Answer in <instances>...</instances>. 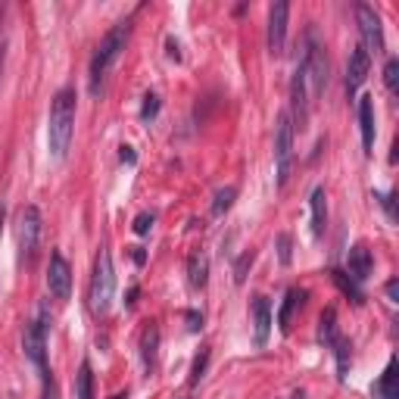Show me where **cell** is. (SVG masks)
I'll return each mask as SVG.
<instances>
[{
    "label": "cell",
    "mask_w": 399,
    "mask_h": 399,
    "mask_svg": "<svg viewBox=\"0 0 399 399\" xmlns=\"http://www.w3.org/2000/svg\"><path fill=\"white\" fill-rule=\"evenodd\" d=\"M75 135V88H60L50 100L47 116V147L53 159H66Z\"/></svg>",
    "instance_id": "cell-1"
},
{
    "label": "cell",
    "mask_w": 399,
    "mask_h": 399,
    "mask_svg": "<svg viewBox=\"0 0 399 399\" xmlns=\"http://www.w3.org/2000/svg\"><path fill=\"white\" fill-rule=\"evenodd\" d=\"M128 35H131V19H119L103 38H100L97 50H94V57H91V94H100L106 72L113 69V62L122 57L125 44H128Z\"/></svg>",
    "instance_id": "cell-2"
},
{
    "label": "cell",
    "mask_w": 399,
    "mask_h": 399,
    "mask_svg": "<svg viewBox=\"0 0 399 399\" xmlns=\"http://www.w3.org/2000/svg\"><path fill=\"white\" fill-rule=\"evenodd\" d=\"M296 75L303 78L309 97H318L327 88V75H331V66H327L325 57V44L318 41V31L309 28L306 31V41H303V57L296 62Z\"/></svg>",
    "instance_id": "cell-3"
},
{
    "label": "cell",
    "mask_w": 399,
    "mask_h": 399,
    "mask_svg": "<svg viewBox=\"0 0 399 399\" xmlns=\"http://www.w3.org/2000/svg\"><path fill=\"white\" fill-rule=\"evenodd\" d=\"M113 296H116V271H113V256L106 247H100L97 259H94V275L88 284V309L91 315L103 318L113 309Z\"/></svg>",
    "instance_id": "cell-4"
},
{
    "label": "cell",
    "mask_w": 399,
    "mask_h": 399,
    "mask_svg": "<svg viewBox=\"0 0 399 399\" xmlns=\"http://www.w3.org/2000/svg\"><path fill=\"white\" fill-rule=\"evenodd\" d=\"M22 349H26L28 362L38 369V378H41V384H44V399H53V378H50V369H47V327L41 322L26 325Z\"/></svg>",
    "instance_id": "cell-5"
},
{
    "label": "cell",
    "mask_w": 399,
    "mask_h": 399,
    "mask_svg": "<svg viewBox=\"0 0 399 399\" xmlns=\"http://www.w3.org/2000/svg\"><path fill=\"white\" fill-rule=\"evenodd\" d=\"M291 162H293V122L291 113H281L275 122V172H278V187H287L291 178Z\"/></svg>",
    "instance_id": "cell-6"
},
{
    "label": "cell",
    "mask_w": 399,
    "mask_h": 399,
    "mask_svg": "<svg viewBox=\"0 0 399 399\" xmlns=\"http://www.w3.org/2000/svg\"><path fill=\"white\" fill-rule=\"evenodd\" d=\"M19 228H16V237H19V259L31 262L38 253V244H41V209L38 206H26L19 213Z\"/></svg>",
    "instance_id": "cell-7"
},
{
    "label": "cell",
    "mask_w": 399,
    "mask_h": 399,
    "mask_svg": "<svg viewBox=\"0 0 399 399\" xmlns=\"http://www.w3.org/2000/svg\"><path fill=\"white\" fill-rule=\"evenodd\" d=\"M356 19H359V35H362V50L369 53V57L384 53V28H381V16L374 13V6L359 4Z\"/></svg>",
    "instance_id": "cell-8"
},
{
    "label": "cell",
    "mask_w": 399,
    "mask_h": 399,
    "mask_svg": "<svg viewBox=\"0 0 399 399\" xmlns=\"http://www.w3.org/2000/svg\"><path fill=\"white\" fill-rule=\"evenodd\" d=\"M47 291H50V296H57V300H69V293H72V269H69L66 256H62L60 249L50 253V265H47Z\"/></svg>",
    "instance_id": "cell-9"
},
{
    "label": "cell",
    "mask_w": 399,
    "mask_h": 399,
    "mask_svg": "<svg viewBox=\"0 0 399 399\" xmlns=\"http://www.w3.org/2000/svg\"><path fill=\"white\" fill-rule=\"evenodd\" d=\"M287 16H291V6H287V4H275L269 10V50H271V57H281V53H284Z\"/></svg>",
    "instance_id": "cell-10"
},
{
    "label": "cell",
    "mask_w": 399,
    "mask_h": 399,
    "mask_svg": "<svg viewBox=\"0 0 399 399\" xmlns=\"http://www.w3.org/2000/svg\"><path fill=\"white\" fill-rule=\"evenodd\" d=\"M371 269H374L371 249L365 247V244L349 247V253H347V278L356 281V284H365V281H369V275H371Z\"/></svg>",
    "instance_id": "cell-11"
},
{
    "label": "cell",
    "mask_w": 399,
    "mask_h": 399,
    "mask_svg": "<svg viewBox=\"0 0 399 399\" xmlns=\"http://www.w3.org/2000/svg\"><path fill=\"white\" fill-rule=\"evenodd\" d=\"M369 69H371V57L362 50V44L353 47V53H349V62H347V94L353 97V94L365 84V78H369Z\"/></svg>",
    "instance_id": "cell-12"
},
{
    "label": "cell",
    "mask_w": 399,
    "mask_h": 399,
    "mask_svg": "<svg viewBox=\"0 0 399 399\" xmlns=\"http://www.w3.org/2000/svg\"><path fill=\"white\" fill-rule=\"evenodd\" d=\"M271 334V306L265 296H253V340L256 347H265Z\"/></svg>",
    "instance_id": "cell-13"
},
{
    "label": "cell",
    "mask_w": 399,
    "mask_h": 399,
    "mask_svg": "<svg viewBox=\"0 0 399 399\" xmlns=\"http://www.w3.org/2000/svg\"><path fill=\"white\" fill-rule=\"evenodd\" d=\"M359 128H362L365 153H371L374 150V97H369V94L359 97Z\"/></svg>",
    "instance_id": "cell-14"
},
{
    "label": "cell",
    "mask_w": 399,
    "mask_h": 399,
    "mask_svg": "<svg viewBox=\"0 0 399 399\" xmlns=\"http://www.w3.org/2000/svg\"><path fill=\"white\" fill-rule=\"evenodd\" d=\"M309 209H312V234L322 237L325 234V225H327V197H325V187L318 184L309 197Z\"/></svg>",
    "instance_id": "cell-15"
},
{
    "label": "cell",
    "mask_w": 399,
    "mask_h": 399,
    "mask_svg": "<svg viewBox=\"0 0 399 399\" xmlns=\"http://www.w3.org/2000/svg\"><path fill=\"white\" fill-rule=\"evenodd\" d=\"M209 281V259L206 253H191L187 256V284L193 287V291H203Z\"/></svg>",
    "instance_id": "cell-16"
},
{
    "label": "cell",
    "mask_w": 399,
    "mask_h": 399,
    "mask_svg": "<svg viewBox=\"0 0 399 399\" xmlns=\"http://www.w3.org/2000/svg\"><path fill=\"white\" fill-rule=\"evenodd\" d=\"M156 349H159V327H156V322H150L140 334V362L147 371L156 365Z\"/></svg>",
    "instance_id": "cell-17"
},
{
    "label": "cell",
    "mask_w": 399,
    "mask_h": 399,
    "mask_svg": "<svg viewBox=\"0 0 399 399\" xmlns=\"http://www.w3.org/2000/svg\"><path fill=\"white\" fill-rule=\"evenodd\" d=\"M303 300H306V291H296V287H291V291L284 293V303H281V309H278V327L281 331L291 327V318H293V312L303 306Z\"/></svg>",
    "instance_id": "cell-18"
},
{
    "label": "cell",
    "mask_w": 399,
    "mask_h": 399,
    "mask_svg": "<svg viewBox=\"0 0 399 399\" xmlns=\"http://www.w3.org/2000/svg\"><path fill=\"white\" fill-rule=\"evenodd\" d=\"M374 396H378V399H399V393H396V356L387 362L381 381L374 384Z\"/></svg>",
    "instance_id": "cell-19"
},
{
    "label": "cell",
    "mask_w": 399,
    "mask_h": 399,
    "mask_svg": "<svg viewBox=\"0 0 399 399\" xmlns=\"http://www.w3.org/2000/svg\"><path fill=\"white\" fill-rule=\"evenodd\" d=\"M337 337H340V331H337V312L325 309L322 318H318V340H322L325 347H331Z\"/></svg>",
    "instance_id": "cell-20"
},
{
    "label": "cell",
    "mask_w": 399,
    "mask_h": 399,
    "mask_svg": "<svg viewBox=\"0 0 399 399\" xmlns=\"http://www.w3.org/2000/svg\"><path fill=\"white\" fill-rule=\"evenodd\" d=\"M75 396H78V399H94V371H91V362H88V359L78 365V374H75Z\"/></svg>",
    "instance_id": "cell-21"
},
{
    "label": "cell",
    "mask_w": 399,
    "mask_h": 399,
    "mask_svg": "<svg viewBox=\"0 0 399 399\" xmlns=\"http://www.w3.org/2000/svg\"><path fill=\"white\" fill-rule=\"evenodd\" d=\"M331 278H334V284H337L340 291H343V293L349 296V300L356 303V306H359V303H362V291H359V284H356V281H349V278H347V271L334 269V271H331Z\"/></svg>",
    "instance_id": "cell-22"
},
{
    "label": "cell",
    "mask_w": 399,
    "mask_h": 399,
    "mask_svg": "<svg viewBox=\"0 0 399 399\" xmlns=\"http://www.w3.org/2000/svg\"><path fill=\"white\" fill-rule=\"evenodd\" d=\"M331 349H334V359H337V371H340V381H347V371H349V343L337 337L331 343Z\"/></svg>",
    "instance_id": "cell-23"
},
{
    "label": "cell",
    "mask_w": 399,
    "mask_h": 399,
    "mask_svg": "<svg viewBox=\"0 0 399 399\" xmlns=\"http://www.w3.org/2000/svg\"><path fill=\"white\" fill-rule=\"evenodd\" d=\"M234 197H237V187H222V191L215 193V200H213V215H225L228 209L234 206Z\"/></svg>",
    "instance_id": "cell-24"
},
{
    "label": "cell",
    "mask_w": 399,
    "mask_h": 399,
    "mask_svg": "<svg viewBox=\"0 0 399 399\" xmlns=\"http://www.w3.org/2000/svg\"><path fill=\"white\" fill-rule=\"evenodd\" d=\"M384 84L390 94H396V88H399V60L396 57H390L384 62Z\"/></svg>",
    "instance_id": "cell-25"
},
{
    "label": "cell",
    "mask_w": 399,
    "mask_h": 399,
    "mask_svg": "<svg viewBox=\"0 0 399 399\" xmlns=\"http://www.w3.org/2000/svg\"><path fill=\"white\" fill-rule=\"evenodd\" d=\"M206 362H209V349L203 347V349H200V356L193 359V369H191V387H197L200 381H203V371H206Z\"/></svg>",
    "instance_id": "cell-26"
},
{
    "label": "cell",
    "mask_w": 399,
    "mask_h": 399,
    "mask_svg": "<svg viewBox=\"0 0 399 399\" xmlns=\"http://www.w3.org/2000/svg\"><path fill=\"white\" fill-rule=\"evenodd\" d=\"M156 116H159V97H156V94H147L144 106H140V122H153Z\"/></svg>",
    "instance_id": "cell-27"
},
{
    "label": "cell",
    "mask_w": 399,
    "mask_h": 399,
    "mask_svg": "<svg viewBox=\"0 0 399 399\" xmlns=\"http://www.w3.org/2000/svg\"><path fill=\"white\" fill-rule=\"evenodd\" d=\"M253 259H256V253L253 249H249V253H244L237 259V265H234V281H237V284H244V278H247V269L249 265H253Z\"/></svg>",
    "instance_id": "cell-28"
},
{
    "label": "cell",
    "mask_w": 399,
    "mask_h": 399,
    "mask_svg": "<svg viewBox=\"0 0 399 399\" xmlns=\"http://www.w3.org/2000/svg\"><path fill=\"white\" fill-rule=\"evenodd\" d=\"M131 228H135L137 237L150 234V228H153V213H137V215H135V225H131Z\"/></svg>",
    "instance_id": "cell-29"
},
{
    "label": "cell",
    "mask_w": 399,
    "mask_h": 399,
    "mask_svg": "<svg viewBox=\"0 0 399 399\" xmlns=\"http://www.w3.org/2000/svg\"><path fill=\"white\" fill-rule=\"evenodd\" d=\"M278 259L281 265H291V234H278Z\"/></svg>",
    "instance_id": "cell-30"
},
{
    "label": "cell",
    "mask_w": 399,
    "mask_h": 399,
    "mask_svg": "<svg viewBox=\"0 0 399 399\" xmlns=\"http://www.w3.org/2000/svg\"><path fill=\"white\" fill-rule=\"evenodd\" d=\"M374 200L384 206V213H387V218L390 222H396V206H393V193H374Z\"/></svg>",
    "instance_id": "cell-31"
},
{
    "label": "cell",
    "mask_w": 399,
    "mask_h": 399,
    "mask_svg": "<svg viewBox=\"0 0 399 399\" xmlns=\"http://www.w3.org/2000/svg\"><path fill=\"white\" fill-rule=\"evenodd\" d=\"M119 159H122V162H128V166H137V153L131 150L128 144H122V147H119Z\"/></svg>",
    "instance_id": "cell-32"
},
{
    "label": "cell",
    "mask_w": 399,
    "mask_h": 399,
    "mask_svg": "<svg viewBox=\"0 0 399 399\" xmlns=\"http://www.w3.org/2000/svg\"><path fill=\"white\" fill-rule=\"evenodd\" d=\"M384 293H387V300H390V303H399V281H396V278H390V281H387Z\"/></svg>",
    "instance_id": "cell-33"
},
{
    "label": "cell",
    "mask_w": 399,
    "mask_h": 399,
    "mask_svg": "<svg viewBox=\"0 0 399 399\" xmlns=\"http://www.w3.org/2000/svg\"><path fill=\"white\" fill-rule=\"evenodd\" d=\"M200 327H203V315H200V312H187V331L197 334Z\"/></svg>",
    "instance_id": "cell-34"
},
{
    "label": "cell",
    "mask_w": 399,
    "mask_h": 399,
    "mask_svg": "<svg viewBox=\"0 0 399 399\" xmlns=\"http://www.w3.org/2000/svg\"><path fill=\"white\" fill-rule=\"evenodd\" d=\"M131 259H135L137 265H144V262H147V253H144L140 247H131Z\"/></svg>",
    "instance_id": "cell-35"
},
{
    "label": "cell",
    "mask_w": 399,
    "mask_h": 399,
    "mask_svg": "<svg viewBox=\"0 0 399 399\" xmlns=\"http://www.w3.org/2000/svg\"><path fill=\"white\" fill-rule=\"evenodd\" d=\"M166 47H169V57H172V60H181V53H178V41H172V38H169Z\"/></svg>",
    "instance_id": "cell-36"
},
{
    "label": "cell",
    "mask_w": 399,
    "mask_h": 399,
    "mask_svg": "<svg viewBox=\"0 0 399 399\" xmlns=\"http://www.w3.org/2000/svg\"><path fill=\"white\" fill-rule=\"evenodd\" d=\"M137 293H140L137 287H131V291H128V300H125V306H128V309H131V306H135V303H137Z\"/></svg>",
    "instance_id": "cell-37"
},
{
    "label": "cell",
    "mask_w": 399,
    "mask_h": 399,
    "mask_svg": "<svg viewBox=\"0 0 399 399\" xmlns=\"http://www.w3.org/2000/svg\"><path fill=\"white\" fill-rule=\"evenodd\" d=\"M0 69H4V35H0Z\"/></svg>",
    "instance_id": "cell-38"
}]
</instances>
